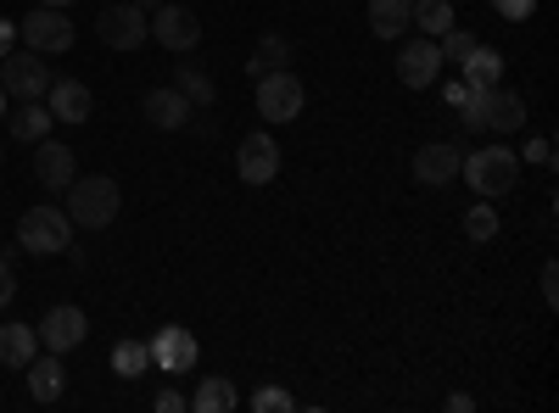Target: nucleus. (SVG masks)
I'll return each instance as SVG.
<instances>
[{"instance_id":"nucleus-1","label":"nucleus","mask_w":559,"mask_h":413,"mask_svg":"<svg viewBox=\"0 0 559 413\" xmlns=\"http://www.w3.org/2000/svg\"><path fill=\"white\" fill-rule=\"evenodd\" d=\"M118 207H123V191L112 185L107 173H84V179H73L68 185V218L79 223V229H107L112 218H118Z\"/></svg>"},{"instance_id":"nucleus-2","label":"nucleus","mask_w":559,"mask_h":413,"mask_svg":"<svg viewBox=\"0 0 559 413\" xmlns=\"http://www.w3.org/2000/svg\"><path fill=\"white\" fill-rule=\"evenodd\" d=\"M459 173L471 179V191H476L481 202H492V196H509V191H515V179H521V157L509 151V146H481V151H464Z\"/></svg>"},{"instance_id":"nucleus-3","label":"nucleus","mask_w":559,"mask_h":413,"mask_svg":"<svg viewBox=\"0 0 559 413\" xmlns=\"http://www.w3.org/2000/svg\"><path fill=\"white\" fill-rule=\"evenodd\" d=\"M17 246L34 257H62L73 246V218L62 207H28L17 223Z\"/></svg>"},{"instance_id":"nucleus-4","label":"nucleus","mask_w":559,"mask_h":413,"mask_svg":"<svg viewBox=\"0 0 559 413\" xmlns=\"http://www.w3.org/2000/svg\"><path fill=\"white\" fill-rule=\"evenodd\" d=\"M258 84V112H263V123H292L302 107H308V89H302V78L292 73V68H274V73H263V78H252Z\"/></svg>"},{"instance_id":"nucleus-5","label":"nucleus","mask_w":559,"mask_h":413,"mask_svg":"<svg viewBox=\"0 0 559 413\" xmlns=\"http://www.w3.org/2000/svg\"><path fill=\"white\" fill-rule=\"evenodd\" d=\"M0 89H7L12 101H45L51 68L39 62V51H12V57H0Z\"/></svg>"},{"instance_id":"nucleus-6","label":"nucleus","mask_w":559,"mask_h":413,"mask_svg":"<svg viewBox=\"0 0 559 413\" xmlns=\"http://www.w3.org/2000/svg\"><path fill=\"white\" fill-rule=\"evenodd\" d=\"M17 39L28 45V51L39 57H62L68 45H73V17H62V7H39L17 23Z\"/></svg>"},{"instance_id":"nucleus-7","label":"nucleus","mask_w":559,"mask_h":413,"mask_svg":"<svg viewBox=\"0 0 559 413\" xmlns=\"http://www.w3.org/2000/svg\"><path fill=\"white\" fill-rule=\"evenodd\" d=\"M96 34H102V45H112V51H140V45L152 39V12H140L134 0H123V7H107L96 17Z\"/></svg>"},{"instance_id":"nucleus-8","label":"nucleus","mask_w":559,"mask_h":413,"mask_svg":"<svg viewBox=\"0 0 559 413\" xmlns=\"http://www.w3.org/2000/svg\"><path fill=\"white\" fill-rule=\"evenodd\" d=\"M152 39L163 45V51H197L202 45V17L191 7H179V0H163V7L152 12Z\"/></svg>"},{"instance_id":"nucleus-9","label":"nucleus","mask_w":559,"mask_h":413,"mask_svg":"<svg viewBox=\"0 0 559 413\" xmlns=\"http://www.w3.org/2000/svg\"><path fill=\"white\" fill-rule=\"evenodd\" d=\"M146 352H152V369H163V375H191L197 357H202L197 336L185 330V325H163V330L146 341Z\"/></svg>"},{"instance_id":"nucleus-10","label":"nucleus","mask_w":559,"mask_h":413,"mask_svg":"<svg viewBox=\"0 0 559 413\" xmlns=\"http://www.w3.org/2000/svg\"><path fill=\"white\" fill-rule=\"evenodd\" d=\"M437 73H442V51H437V39H408L403 51H397V78L408 84V89H431L437 84Z\"/></svg>"},{"instance_id":"nucleus-11","label":"nucleus","mask_w":559,"mask_h":413,"mask_svg":"<svg viewBox=\"0 0 559 413\" xmlns=\"http://www.w3.org/2000/svg\"><path fill=\"white\" fill-rule=\"evenodd\" d=\"M459 162H464V151L453 141H431V146L414 151V179L442 191V185H453V179H459Z\"/></svg>"},{"instance_id":"nucleus-12","label":"nucleus","mask_w":559,"mask_h":413,"mask_svg":"<svg viewBox=\"0 0 559 413\" xmlns=\"http://www.w3.org/2000/svg\"><path fill=\"white\" fill-rule=\"evenodd\" d=\"M34 179L45 191H68L73 179H79V162L62 141H34Z\"/></svg>"},{"instance_id":"nucleus-13","label":"nucleus","mask_w":559,"mask_h":413,"mask_svg":"<svg viewBox=\"0 0 559 413\" xmlns=\"http://www.w3.org/2000/svg\"><path fill=\"white\" fill-rule=\"evenodd\" d=\"M84 313L73 307V302H62V307H51V313H45L39 318V347L45 352H73L79 341H84Z\"/></svg>"},{"instance_id":"nucleus-14","label":"nucleus","mask_w":559,"mask_h":413,"mask_svg":"<svg viewBox=\"0 0 559 413\" xmlns=\"http://www.w3.org/2000/svg\"><path fill=\"white\" fill-rule=\"evenodd\" d=\"M140 112H146V123H152V129H168V134H174V129H191V112H197V107L185 101L174 84H163V89H146Z\"/></svg>"},{"instance_id":"nucleus-15","label":"nucleus","mask_w":559,"mask_h":413,"mask_svg":"<svg viewBox=\"0 0 559 413\" xmlns=\"http://www.w3.org/2000/svg\"><path fill=\"white\" fill-rule=\"evenodd\" d=\"M236 173L247 179V185H269V179L280 173V146L269 141V134H247L241 151H236Z\"/></svg>"},{"instance_id":"nucleus-16","label":"nucleus","mask_w":559,"mask_h":413,"mask_svg":"<svg viewBox=\"0 0 559 413\" xmlns=\"http://www.w3.org/2000/svg\"><path fill=\"white\" fill-rule=\"evenodd\" d=\"M45 107H51L57 123H84L90 112H96V96H90L79 78H51V89H45Z\"/></svg>"},{"instance_id":"nucleus-17","label":"nucleus","mask_w":559,"mask_h":413,"mask_svg":"<svg viewBox=\"0 0 559 413\" xmlns=\"http://www.w3.org/2000/svg\"><path fill=\"white\" fill-rule=\"evenodd\" d=\"M481 107H487V129H492V134H515V129H526V96H515V89L492 84L487 96H481Z\"/></svg>"},{"instance_id":"nucleus-18","label":"nucleus","mask_w":559,"mask_h":413,"mask_svg":"<svg viewBox=\"0 0 559 413\" xmlns=\"http://www.w3.org/2000/svg\"><path fill=\"white\" fill-rule=\"evenodd\" d=\"M62 391H68V369H62V352H34V363H28V397L34 402H62Z\"/></svg>"},{"instance_id":"nucleus-19","label":"nucleus","mask_w":559,"mask_h":413,"mask_svg":"<svg viewBox=\"0 0 559 413\" xmlns=\"http://www.w3.org/2000/svg\"><path fill=\"white\" fill-rule=\"evenodd\" d=\"M414 28V0H369V34L376 39H403Z\"/></svg>"},{"instance_id":"nucleus-20","label":"nucleus","mask_w":559,"mask_h":413,"mask_svg":"<svg viewBox=\"0 0 559 413\" xmlns=\"http://www.w3.org/2000/svg\"><path fill=\"white\" fill-rule=\"evenodd\" d=\"M34 352H39L34 325H0V363H7V369H28Z\"/></svg>"},{"instance_id":"nucleus-21","label":"nucleus","mask_w":559,"mask_h":413,"mask_svg":"<svg viewBox=\"0 0 559 413\" xmlns=\"http://www.w3.org/2000/svg\"><path fill=\"white\" fill-rule=\"evenodd\" d=\"M174 89H179V96L191 101L197 112L218 101V84H213V73H202L197 62H179V68H174Z\"/></svg>"},{"instance_id":"nucleus-22","label":"nucleus","mask_w":559,"mask_h":413,"mask_svg":"<svg viewBox=\"0 0 559 413\" xmlns=\"http://www.w3.org/2000/svg\"><path fill=\"white\" fill-rule=\"evenodd\" d=\"M7 123H12L17 141H28V146H34V141H45V134H51V123H57V118H51V107L23 101V107H12V112H7Z\"/></svg>"},{"instance_id":"nucleus-23","label":"nucleus","mask_w":559,"mask_h":413,"mask_svg":"<svg viewBox=\"0 0 559 413\" xmlns=\"http://www.w3.org/2000/svg\"><path fill=\"white\" fill-rule=\"evenodd\" d=\"M459 68H464V84H471V89H492L503 78V57L492 51V45H476V51L464 57Z\"/></svg>"},{"instance_id":"nucleus-24","label":"nucleus","mask_w":559,"mask_h":413,"mask_svg":"<svg viewBox=\"0 0 559 413\" xmlns=\"http://www.w3.org/2000/svg\"><path fill=\"white\" fill-rule=\"evenodd\" d=\"M236 402H241V391L229 386L224 375H207V380L197 386V397H191V408H197V413H229Z\"/></svg>"},{"instance_id":"nucleus-25","label":"nucleus","mask_w":559,"mask_h":413,"mask_svg":"<svg viewBox=\"0 0 559 413\" xmlns=\"http://www.w3.org/2000/svg\"><path fill=\"white\" fill-rule=\"evenodd\" d=\"M286 62H292V39H286V34H263V39H258V51H252V62H247V73L263 78V73L286 68Z\"/></svg>"},{"instance_id":"nucleus-26","label":"nucleus","mask_w":559,"mask_h":413,"mask_svg":"<svg viewBox=\"0 0 559 413\" xmlns=\"http://www.w3.org/2000/svg\"><path fill=\"white\" fill-rule=\"evenodd\" d=\"M414 28L426 39H442L453 28V7H448V0H414Z\"/></svg>"},{"instance_id":"nucleus-27","label":"nucleus","mask_w":559,"mask_h":413,"mask_svg":"<svg viewBox=\"0 0 559 413\" xmlns=\"http://www.w3.org/2000/svg\"><path fill=\"white\" fill-rule=\"evenodd\" d=\"M146 369H152V352H146V341H118V347H112V375L140 380Z\"/></svg>"},{"instance_id":"nucleus-28","label":"nucleus","mask_w":559,"mask_h":413,"mask_svg":"<svg viewBox=\"0 0 559 413\" xmlns=\"http://www.w3.org/2000/svg\"><path fill=\"white\" fill-rule=\"evenodd\" d=\"M476 45H481V39H476L471 28H459V23H453V28H448V34L437 39V51H442V62H453V68H459L464 57H471V51H476Z\"/></svg>"},{"instance_id":"nucleus-29","label":"nucleus","mask_w":559,"mask_h":413,"mask_svg":"<svg viewBox=\"0 0 559 413\" xmlns=\"http://www.w3.org/2000/svg\"><path fill=\"white\" fill-rule=\"evenodd\" d=\"M464 235H471V241H498V212H492V202H476L471 212H464Z\"/></svg>"},{"instance_id":"nucleus-30","label":"nucleus","mask_w":559,"mask_h":413,"mask_svg":"<svg viewBox=\"0 0 559 413\" xmlns=\"http://www.w3.org/2000/svg\"><path fill=\"white\" fill-rule=\"evenodd\" d=\"M252 408H258V413H292L297 397L280 391V386H258V391H252Z\"/></svg>"},{"instance_id":"nucleus-31","label":"nucleus","mask_w":559,"mask_h":413,"mask_svg":"<svg viewBox=\"0 0 559 413\" xmlns=\"http://www.w3.org/2000/svg\"><path fill=\"white\" fill-rule=\"evenodd\" d=\"M492 12H498L503 23H526V17L537 12V0H492Z\"/></svg>"},{"instance_id":"nucleus-32","label":"nucleus","mask_w":559,"mask_h":413,"mask_svg":"<svg viewBox=\"0 0 559 413\" xmlns=\"http://www.w3.org/2000/svg\"><path fill=\"white\" fill-rule=\"evenodd\" d=\"M12 296H17V268L0 257V307H12Z\"/></svg>"},{"instance_id":"nucleus-33","label":"nucleus","mask_w":559,"mask_h":413,"mask_svg":"<svg viewBox=\"0 0 559 413\" xmlns=\"http://www.w3.org/2000/svg\"><path fill=\"white\" fill-rule=\"evenodd\" d=\"M152 408H157V413H179V408H191V402H185V397H179L174 386H163V391L152 397Z\"/></svg>"},{"instance_id":"nucleus-34","label":"nucleus","mask_w":559,"mask_h":413,"mask_svg":"<svg viewBox=\"0 0 559 413\" xmlns=\"http://www.w3.org/2000/svg\"><path fill=\"white\" fill-rule=\"evenodd\" d=\"M543 302H548V307L559 302V268H554V263H543Z\"/></svg>"},{"instance_id":"nucleus-35","label":"nucleus","mask_w":559,"mask_h":413,"mask_svg":"<svg viewBox=\"0 0 559 413\" xmlns=\"http://www.w3.org/2000/svg\"><path fill=\"white\" fill-rule=\"evenodd\" d=\"M526 157H532V162H543V168H548V162H554V141H548V134H537V141H532V146H526Z\"/></svg>"},{"instance_id":"nucleus-36","label":"nucleus","mask_w":559,"mask_h":413,"mask_svg":"<svg viewBox=\"0 0 559 413\" xmlns=\"http://www.w3.org/2000/svg\"><path fill=\"white\" fill-rule=\"evenodd\" d=\"M12 45H17V23L0 17V57H12Z\"/></svg>"},{"instance_id":"nucleus-37","label":"nucleus","mask_w":559,"mask_h":413,"mask_svg":"<svg viewBox=\"0 0 559 413\" xmlns=\"http://www.w3.org/2000/svg\"><path fill=\"white\" fill-rule=\"evenodd\" d=\"M464 96H471V84H464V78H453V84H448V89H442V101H448V107H459V101H464Z\"/></svg>"},{"instance_id":"nucleus-38","label":"nucleus","mask_w":559,"mask_h":413,"mask_svg":"<svg viewBox=\"0 0 559 413\" xmlns=\"http://www.w3.org/2000/svg\"><path fill=\"white\" fill-rule=\"evenodd\" d=\"M471 408H476L471 391H453V397H448V413H471Z\"/></svg>"},{"instance_id":"nucleus-39","label":"nucleus","mask_w":559,"mask_h":413,"mask_svg":"<svg viewBox=\"0 0 559 413\" xmlns=\"http://www.w3.org/2000/svg\"><path fill=\"white\" fill-rule=\"evenodd\" d=\"M134 7H140V12H157V7H163V0H134Z\"/></svg>"},{"instance_id":"nucleus-40","label":"nucleus","mask_w":559,"mask_h":413,"mask_svg":"<svg viewBox=\"0 0 559 413\" xmlns=\"http://www.w3.org/2000/svg\"><path fill=\"white\" fill-rule=\"evenodd\" d=\"M7 101H12V96H7V89H0V118H7V112H12V107H7Z\"/></svg>"},{"instance_id":"nucleus-41","label":"nucleus","mask_w":559,"mask_h":413,"mask_svg":"<svg viewBox=\"0 0 559 413\" xmlns=\"http://www.w3.org/2000/svg\"><path fill=\"white\" fill-rule=\"evenodd\" d=\"M39 7H73V0H39Z\"/></svg>"},{"instance_id":"nucleus-42","label":"nucleus","mask_w":559,"mask_h":413,"mask_svg":"<svg viewBox=\"0 0 559 413\" xmlns=\"http://www.w3.org/2000/svg\"><path fill=\"white\" fill-rule=\"evenodd\" d=\"M0 162H7V151H0Z\"/></svg>"}]
</instances>
